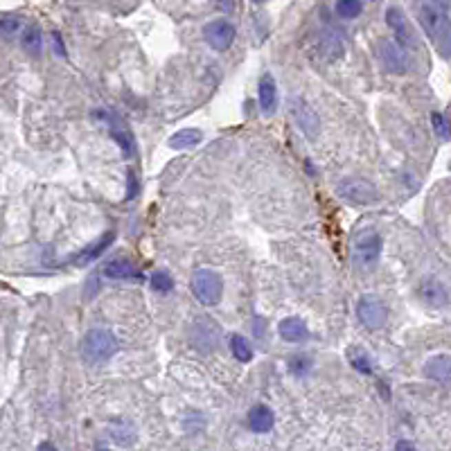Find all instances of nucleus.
<instances>
[{
	"mask_svg": "<svg viewBox=\"0 0 451 451\" xmlns=\"http://www.w3.org/2000/svg\"><path fill=\"white\" fill-rule=\"evenodd\" d=\"M118 352V339L116 334L106 327H93L84 334L81 341V357L86 364H104Z\"/></svg>",
	"mask_w": 451,
	"mask_h": 451,
	"instance_id": "f257e3e1",
	"label": "nucleus"
},
{
	"mask_svg": "<svg viewBox=\"0 0 451 451\" xmlns=\"http://www.w3.org/2000/svg\"><path fill=\"white\" fill-rule=\"evenodd\" d=\"M417 21L431 41H438L449 30L447 0H417Z\"/></svg>",
	"mask_w": 451,
	"mask_h": 451,
	"instance_id": "f03ea898",
	"label": "nucleus"
},
{
	"mask_svg": "<svg viewBox=\"0 0 451 451\" xmlns=\"http://www.w3.org/2000/svg\"><path fill=\"white\" fill-rule=\"evenodd\" d=\"M190 289L201 305L215 307L221 302V296H224V280H221V275L217 271L199 269V271H194V275L190 280Z\"/></svg>",
	"mask_w": 451,
	"mask_h": 451,
	"instance_id": "7ed1b4c3",
	"label": "nucleus"
},
{
	"mask_svg": "<svg viewBox=\"0 0 451 451\" xmlns=\"http://www.w3.org/2000/svg\"><path fill=\"white\" fill-rule=\"evenodd\" d=\"M379 255H381V235L375 228H364L361 233H357L355 242H352L355 264L361 269H370L377 264Z\"/></svg>",
	"mask_w": 451,
	"mask_h": 451,
	"instance_id": "20e7f679",
	"label": "nucleus"
},
{
	"mask_svg": "<svg viewBox=\"0 0 451 451\" xmlns=\"http://www.w3.org/2000/svg\"><path fill=\"white\" fill-rule=\"evenodd\" d=\"M336 194L357 206H370L379 201V190L366 178H346L336 187Z\"/></svg>",
	"mask_w": 451,
	"mask_h": 451,
	"instance_id": "39448f33",
	"label": "nucleus"
},
{
	"mask_svg": "<svg viewBox=\"0 0 451 451\" xmlns=\"http://www.w3.org/2000/svg\"><path fill=\"white\" fill-rule=\"evenodd\" d=\"M357 316L364 327L368 330H381L384 325L388 321V309H386V302L381 298L373 296V293H366V296L359 298V305H357Z\"/></svg>",
	"mask_w": 451,
	"mask_h": 451,
	"instance_id": "423d86ee",
	"label": "nucleus"
},
{
	"mask_svg": "<svg viewBox=\"0 0 451 451\" xmlns=\"http://www.w3.org/2000/svg\"><path fill=\"white\" fill-rule=\"evenodd\" d=\"M203 39L217 52H226L235 41V25L228 21H212L203 28Z\"/></svg>",
	"mask_w": 451,
	"mask_h": 451,
	"instance_id": "0eeeda50",
	"label": "nucleus"
},
{
	"mask_svg": "<svg viewBox=\"0 0 451 451\" xmlns=\"http://www.w3.org/2000/svg\"><path fill=\"white\" fill-rule=\"evenodd\" d=\"M291 113H293V120L296 125L300 127V131L305 134L307 138H316L318 131H321V120H318L316 111L305 100H293L291 102Z\"/></svg>",
	"mask_w": 451,
	"mask_h": 451,
	"instance_id": "6e6552de",
	"label": "nucleus"
},
{
	"mask_svg": "<svg viewBox=\"0 0 451 451\" xmlns=\"http://www.w3.org/2000/svg\"><path fill=\"white\" fill-rule=\"evenodd\" d=\"M379 52H381L384 65H386L390 72H395V75H404V72L408 70V61H406L404 50H401L399 43H392V41H381Z\"/></svg>",
	"mask_w": 451,
	"mask_h": 451,
	"instance_id": "1a4fd4ad",
	"label": "nucleus"
},
{
	"mask_svg": "<svg viewBox=\"0 0 451 451\" xmlns=\"http://www.w3.org/2000/svg\"><path fill=\"white\" fill-rule=\"evenodd\" d=\"M386 21H388V28L395 32V39L401 48H411L413 45V34H411V25H408L404 12L399 7H390L386 12Z\"/></svg>",
	"mask_w": 451,
	"mask_h": 451,
	"instance_id": "9d476101",
	"label": "nucleus"
},
{
	"mask_svg": "<svg viewBox=\"0 0 451 451\" xmlns=\"http://www.w3.org/2000/svg\"><path fill=\"white\" fill-rule=\"evenodd\" d=\"M424 377L438 384H451V357L436 355L424 364Z\"/></svg>",
	"mask_w": 451,
	"mask_h": 451,
	"instance_id": "9b49d317",
	"label": "nucleus"
},
{
	"mask_svg": "<svg viewBox=\"0 0 451 451\" xmlns=\"http://www.w3.org/2000/svg\"><path fill=\"white\" fill-rule=\"evenodd\" d=\"M273 422H275L273 411H271V408L264 406V404L253 406L251 411H249V424H251V429L255 431V433L271 431V429H273Z\"/></svg>",
	"mask_w": 451,
	"mask_h": 451,
	"instance_id": "f8f14e48",
	"label": "nucleus"
},
{
	"mask_svg": "<svg viewBox=\"0 0 451 451\" xmlns=\"http://www.w3.org/2000/svg\"><path fill=\"white\" fill-rule=\"evenodd\" d=\"M260 106L264 113H273L277 109V86L273 75H264L260 79Z\"/></svg>",
	"mask_w": 451,
	"mask_h": 451,
	"instance_id": "ddd939ff",
	"label": "nucleus"
},
{
	"mask_svg": "<svg viewBox=\"0 0 451 451\" xmlns=\"http://www.w3.org/2000/svg\"><path fill=\"white\" fill-rule=\"evenodd\" d=\"M277 330H280L282 339L289 343H300L307 339V325L300 318H284Z\"/></svg>",
	"mask_w": 451,
	"mask_h": 451,
	"instance_id": "4468645a",
	"label": "nucleus"
},
{
	"mask_svg": "<svg viewBox=\"0 0 451 451\" xmlns=\"http://www.w3.org/2000/svg\"><path fill=\"white\" fill-rule=\"evenodd\" d=\"M201 138L203 134L199 129H180L169 138V147L171 149H192L194 145L201 143Z\"/></svg>",
	"mask_w": 451,
	"mask_h": 451,
	"instance_id": "2eb2a0df",
	"label": "nucleus"
},
{
	"mask_svg": "<svg viewBox=\"0 0 451 451\" xmlns=\"http://www.w3.org/2000/svg\"><path fill=\"white\" fill-rule=\"evenodd\" d=\"M422 298H424V302H429V305H433V307H442L449 302L445 286L436 280H426L422 284Z\"/></svg>",
	"mask_w": 451,
	"mask_h": 451,
	"instance_id": "dca6fc26",
	"label": "nucleus"
},
{
	"mask_svg": "<svg viewBox=\"0 0 451 451\" xmlns=\"http://www.w3.org/2000/svg\"><path fill=\"white\" fill-rule=\"evenodd\" d=\"M104 275L106 277H113V280H120V277H131V275H136V266L131 264L129 260L118 258V260L106 262V264H104Z\"/></svg>",
	"mask_w": 451,
	"mask_h": 451,
	"instance_id": "f3484780",
	"label": "nucleus"
},
{
	"mask_svg": "<svg viewBox=\"0 0 451 451\" xmlns=\"http://www.w3.org/2000/svg\"><path fill=\"white\" fill-rule=\"evenodd\" d=\"M113 240H116V233H113V231L106 233V235H102V240L90 246V249H86L84 253H79V258H77L75 262H77V264H88L90 260H97V258H100L102 253L113 244Z\"/></svg>",
	"mask_w": 451,
	"mask_h": 451,
	"instance_id": "a211bd4d",
	"label": "nucleus"
},
{
	"mask_svg": "<svg viewBox=\"0 0 451 451\" xmlns=\"http://www.w3.org/2000/svg\"><path fill=\"white\" fill-rule=\"evenodd\" d=\"M21 45H23V50L32 56L41 54V30H39V25H28L25 30H23Z\"/></svg>",
	"mask_w": 451,
	"mask_h": 451,
	"instance_id": "6ab92c4d",
	"label": "nucleus"
},
{
	"mask_svg": "<svg viewBox=\"0 0 451 451\" xmlns=\"http://www.w3.org/2000/svg\"><path fill=\"white\" fill-rule=\"evenodd\" d=\"M231 352H233V357H235L237 361H242V364H249V361L253 359L251 343L246 341L242 334H233V336H231Z\"/></svg>",
	"mask_w": 451,
	"mask_h": 451,
	"instance_id": "aec40b11",
	"label": "nucleus"
},
{
	"mask_svg": "<svg viewBox=\"0 0 451 451\" xmlns=\"http://www.w3.org/2000/svg\"><path fill=\"white\" fill-rule=\"evenodd\" d=\"M348 359L355 370H359L361 375H370L373 373V364H370V357L366 355L361 348H350L348 350Z\"/></svg>",
	"mask_w": 451,
	"mask_h": 451,
	"instance_id": "412c9836",
	"label": "nucleus"
},
{
	"mask_svg": "<svg viewBox=\"0 0 451 451\" xmlns=\"http://www.w3.org/2000/svg\"><path fill=\"white\" fill-rule=\"evenodd\" d=\"M23 30V19L21 16H12V14H5L3 16V21H0V34H3V39H14L19 32Z\"/></svg>",
	"mask_w": 451,
	"mask_h": 451,
	"instance_id": "4be33fe9",
	"label": "nucleus"
},
{
	"mask_svg": "<svg viewBox=\"0 0 451 451\" xmlns=\"http://www.w3.org/2000/svg\"><path fill=\"white\" fill-rule=\"evenodd\" d=\"M361 10H364L361 0H339V3H336V14H339L341 19H357Z\"/></svg>",
	"mask_w": 451,
	"mask_h": 451,
	"instance_id": "5701e85b",
	"label": "nucleus"
},
{
	"mask_svg": "<svg viewBox=\"0 0 451 451\" xmlns=\"http://www.w3.org/2000/svg\"><path fill=\"white\" fill-rule=\"evenodd\" d=\"M151 289L167 293V291L174 289V280H171V275L165 273V271H156V273L151 275Z\"/></svg>",
	"mask_w": 451,
	"mask_h": 451,
	"instance_id": "b1692460",
	"label": "nucleus"
},
{
	"mask_svg": "<svg viewBox=\"0 0 451 451\" xmlns=\"http://www.w3.org/2000/svg\"><path fill=\"white\" fill-rule=\"evenodd\" d=\"M289 370L296 375V377H302V375H307L309 373V359L305 355H296V357H291L289 361Z\"/></svg>",
	"mask_w": 451,
	"mask_h": 451,
	"instance_id": "393cba45",
	"label": "nucleus"
},
{
	"mask_svg": "<svg viewBox=\"0 0 451 451\" xmlns=\"http://www.w3.org/2000/svg\"><path fill=\"white\" fill-rule=\"evenodd\" d=\"M431 122H433V129L440 138H449V125L445 122V118L440 113H431Z\"/></svg>",
	"mask_w": 451,
	"mask_h": 451,
	"instance_id": "a878e982",
	"label": "nucleus"
},
{
	"mask_svg": "<svg viewBox=\"0 0 451 451\" xmlns=\"http://www.w3.org/2000/svg\"><path fill=\"white\" fill-rule=\"evenodd\" d=\"M52 45L59 56H65V48H63V41H61V34L59 32H52Z\"/></svg>",
	"mask_w": 451,
	"mask_h": 451,
	"instance_id": "bb28decb",
	"label": "nucleus"
},
{
	"mask_svg": "<svg viewBox=\"0 0 451 451\" xmlns=\"http://www.w3.org/2000/svg\"><path fill=\"white\" fill-rule=\"evenodd\" d=\"M217 5L221 7L224 12H235L237 7V0H217Z\"/></svg>",
	"mask_w": 451,
	"mask_h": 451,
	"instance_id": "cd10ccee",
	"label": "nucleus"
},
{
	"mask_svg": "<svg viewBox=\"0 0 451 451\" xmlns=\"http://www.w3.org/2000/svg\"><path fill=\"white\" fill-rule=\"evenodd\" d=\"M395 447H397V449H413L415 445H411V442H397Z\"/></svg>",
	"mask_w": 451,
	"mask_h": 451,
	"instance_id": "c85d7f7f",
	"label": "nucleus"
},
{
	"mask_svg": "<svg viewBox=\"0 0 451 451\" xmlns=\"http://www.w3.org/2000/svg\"><path fill=\"white\" fill-rule=\"evenodd\" d=\"M447 120H449V129H451V106H449V111H447Z\"/></svg>",
	"mask_w": 451,
	"mask_h": 451,
	"instance_id": "c756f323",
	"label": "nucleus"
},
{
	"mask_svg": "<svg viewBox=\"0 0 451 451\" xmlns=\"http://www.w3.org/2000/svg\"><path fill=\"white\" fill-rule=\"evenodd\" d=\"M253 3H264V0H253Z\"/></svg>",
	"mask_w": 451,
	"mask_h": 451,
	"instance_id": "7c9ffc66",
	"label": "nucleus"
},
{
	"mask_svg": "<svg viewBox=\"0 0 451 451\" xmlns=\"http://www.w3.org/2000/svg\"><path fill=\"white\" fill-rule=\"evenodd\" d=\"M449 45H451V43H449Z\"/></svg>",
	"mask_w": 451,
	"mask_h": 451,
	"instance_id": "2f4dec72",
	"label": "nucleus"
}]
</instances>
